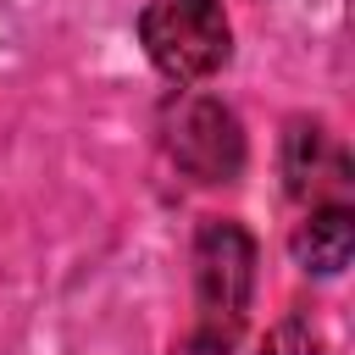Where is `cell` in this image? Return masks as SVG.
Listing matches in <instances>:
<instances>
[{"instance_id":"obj_1","label":"cell","mask_w":355,"mask_h":355,"mask_svg":"<svg viewBox=\"0 0 355 355\" xmlns=\"http://www.w3.org/2000/svg\"><path fill=\"white\" fill-rule=\"evenodd\" d=\"M133 33L144 61L178 89L211 83L233 61V22L222 0H144Z\"/></svg>"},{"instance_id":"obj_2","label":"cell","mask_w":355,"mask_h":355,"mask_svg":"<svg viewBox=\"0 0 355 355\" xmlns=\"http://www.w3.org/2000/svg\"><path fill=\"white\" fill-rule=\"evenodd\" d=\"M161 150L183 178H194L205 189L239 183L250 166V139H244L239 111L205 89H178L161 105Z\"/></svg>"},{"instance_id":"obj_3","label":"cell","mask_w":355,"mask_h":355,"mask_svg":"<svg viewBox=\"0 0 355 355\" xmlns=\"http://www.w3.org/2000/svg\"><path fill=\"white\" fill-rule=\"evenodd\" d=\"M189 266H194L200 327L239 333L244 316H250V300H255V266H261L255 233H250L244 222H233V216H205V222L194 227Z\"/></svg>"},{"instance_id":"obj_4","label":"cell","mask_w":355,"mask_h":355,"mask_svg":"<svg viewBox=\"0 0 355 355\" xmlns=\"http://www.w3.org/2000/svg\"><path fill=\"white\" fill-rule=\"evenodd\" d=\"M277 172L294 205L349 200V150L322 116H288L283 144H277Z\"/></svg>"},{"instance_id":"obj_5","label":"cell","mask_w":355,"mask_h":355,"mask_svg":"<svg viewBox=\"0 0 355 355\" xmlns=\"http://www.w3.org/2000/svg\"><path fill=\"white\" fill-rule=\"evenodd\" d=\"M288 255L311 277H338L349 266V255H355V211H349V200L305 205V216L288 233Z\"/></svg>"},{"instance_id":"obj_6","label":"cell","mask_w":355,"mask_h":355,"mask_svg":"<svg viewBox=\"0 0 355 355\" xmlns=\"http://www.w3.org/2000/svg\"><path fill=\"white\" fill-rule=\"evenodd\" d=\"M261 355H322V333L311 322V311H288L266 327L261 338Z\"/></svg>"},{"instance_id":"obj_7","label":"cell","mask_w":355,"mask_h":355,"mask_svg":"<svg viewBox=\"0 0 355 355\" xmlns=\"http://www.w3.org/2000/svg\"><path fill=\"white\" fill-rule=\"evenodd\" d=\"M172 355H233V333H216V327H194L189 338L172 344Z\"/></svg>"}]
</instances>
